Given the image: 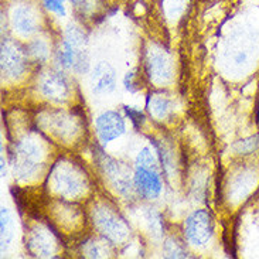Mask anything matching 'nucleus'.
<instances>
[{
  "instance_id": "1",
  "label": "nucleus",
  "mask_w": 259,
  "mask_h": 259,
  "mask_svg": "<svg viewBox=\"0 0 259 259\" xmlns=\"http://www.w3.org/2000/svg\"><path fill=\"white\" fill-rule=\"evenodd\" d=\"M186 235L191 244L194 245H204L208 242L212 235V221L208 212L203 210L194 211L186 221L184 225Z\"/></svg>"
},
{
  "instance_id": "2",
  "label": "nucleus",
  "mask_w": 259,
  "mask_h": 259,
  "mask_svg": "<svg viewBox=\"0 0 259 259\" xmlns=\"http://www.w3.org/2000/svg\"><path fill=\"white\" fill-rule=\"evenodd\" d=\"M133 182H135V187L138 190V193L145 198H156L160 194V177L154 167H146V166L136 164Z\"/></svg>"
},
{
  "instance_id": "3",
  "label": "nucleus",
  "mask_w": 259,
  "mask_h": 259,
  "mask_svg": "<svg viewBox=\"0 0 259 259\" xmlns=\"http://www.w3.org/2000/svg\"><path fill=\"white\" fill-rule=\"evenodd\" d=\"M97 131L102 142H111L125 132V122L116 112H105L97 119Z\"/></svg>"
},
{
  "instance_id": "4",
  "label": "nucleus",
  "mask_w": 259,
  "mask_h": 259,
  "mask_svg": "<svg viewBox=\"0 0 259 259\" xmlns=\"http://www.w3.org/2000/svg\"><path fill=\"white\" fill-rule=\"evenodd\" d=\"M92 87L95 92H111L115 90V71L106 63H99L92 71Z\"/></svg>"
},
{
  "instance_id": "5",
  "label": "nucleus",
  "mask_w": 259,
  "mask_h": 259,
  "mask_svg": "<svg viewBox=\"0 0 259 259\" xmlns=\"http://www.w3.org/2000/svg\"><path fill=\"white\" fill-rule=\"evenodd\" d=\"M41 91L46 97L56 101H61L68 94L67 82L61 75H57L54 72H49L41 81Z\"/></svg>"
},
{
  "instance_id": "6",
  "label": "nucleus",
  "mask_w": 259,
  "mask_h": 259,
  "mask_svg": "<svg viewBox=\"0 0 259 259\" xmlns=\"http://www.w3.org/2000/svg\"><path fill=\"white\" fill-rule=\"evenodd\" d=\"M14 27L17 28L23 34H28L34 30L35 21L33 14L27 9H17L13 14Z\"/></svg>"
},
{
  "instance_id": "7",
  "label": "nucleus",
  "mask_w": 259,
  "mask_h": 259,
  "mask_svg": "<svg viewBox=\"0 0 259 259\" xmlns=\"http://www.w3.org/2000/svg\"><path fill=\"white\" fill-rule=\"evenodd\" d=\"M10 238H12V224H10L9 211L6 208H2V242L3 245L7 244Z\"/></svg>"
},
{
  "instance_id": "8",
  "label": "nucleus",
  "mask_w": 259,
  "mask_h": 259,
  "mask_svg": "<svg viewBox=\"0 0 259 259\" xmlns=\"http://www.w3.org/2000/svg\"><path fill=\"white\" fill-rule=\"evenodd\" d=\"M136 164L139 166H146V167H157V161H156V157H154L152 152L149 149H143L142 152L138 156L136 159Z\"/></svg>"
},
{
  "instance_id": "9",
  "label": "nucleus",
  "mask_w": 259,
  "mask_h": 259,
  "mask_svg": "<svg viewBox=\"0 0 259 259\" xmlns=\"http://www.w3.org/2000/svg\"><path fill=\"white\" fill-rule=\"evenodd\" d=\"M44 6L49 9L50 12L57 13L58 16H65V6H64V0H42Z\"/></svg>"
},
{
  "instance_id": "10",
  "label": "nucleus",
  "mask_w": 259,
  "mask_h": 259,
  "mask_svg": "<svg viewBox=\"0 0 259 259\" xmlns=\"http://www.w3.org/2000/svg\"><path fill=\"white\" fill-rule=\"evenodd\" d=\"M154 111L159 116H164L166 115V111H167V102L166 101H156L154 104Z\"/></svg>"
},
{
  "instance_id": "11",
  "label": "nucleus",
  "mask_w": 259,
  "mask_h": 259,
  "mask_svg": "<svg viewBox=\"0 0 259 259\" xmlns=\"http://www.w3.org/2000/svg\"><path fill=\"white\" fill-rule=\"evenodd\" d=\"M127 113L131 115V118H132L133 122H140V120L143 119V115L140 112H135L132 109H127Z\"/></svg>"
}]
</instances>
